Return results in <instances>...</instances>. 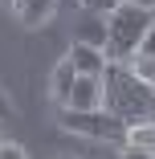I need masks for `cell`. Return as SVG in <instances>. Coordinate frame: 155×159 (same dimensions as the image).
Wrapping results in <instances>:
<instances>
[{
	"label": "cell",
	"instance_id": "cell-1",
	"mask_svg": "<svg viewBox=\"0 0 155 159\" xmlns=\"http://www.w3.org/2000/svg\"><path fill=\"white\" fill-rule=\"evenodd\" d=\"M102 86H106V102L102 110L118 114L127 126H139V122H155V86L135 78V70L127 61H110L106 74H102Z\"/></svg>",
	"mask_w": 155,
	"mask_h": 159
},
{
	"label": "cell",
	"instance_id": "cell-2",
	"mask_svg": "<svg viewBox=\"0 0 155 159\" xmlns=\"http://www.w3.org/2000/svg\"><path fill=\"white\" fill-rule=\"evenodd\" d=\"M106 25H110L106 57H110V61H131V57L139 53L143 37L155 29V12H151V8H143V4H131V0H127L118 12H110V16H106Z\"/></svg>",
	"mask_w": 155,
	"mask_h": 159
},
{
	"label": "cell",
	"instance_id": "cell-3",
	"mask_svg": "<svg viewBox=\"0 0 155 159\" xmlns=\"http://www.w3.org/2000/svg\"><path fill=\"white\" fill-rule=\"evenodd\" d=\"M57 126L70 131V135L94 139V143H127V131H131L110 110H66V106L57 110Z\"/></svg>",
	"mask_w": 155,
	"mask_h": 159
},
{
	"label": "cell",
	"instance_id": "cell-4",
	"mask_svg": "<svg viewBox=\"0 0 155 159\" xmlns=\"http://www.w3.org/2000/svg\"><path fill=\"white\" fill-rule=\"evenodd\" d=\"M66 57H70V66H74L82 78H102L106 66H110L106 49H98V45H82V41H74V45L66 49Z\"/></svg>",
	"mask_w": 155,
	"mask_h": 159
},
{
	"label": "cell",
	"instance_id": "cell-5",
	"mask_svg": "<svg viewBox=\"0 0 155 159\" xmlns=\"http://www.w3.org/2000/svg\"><path fill=\"white\" fill-rule=\"evenodd\" d=\"M102 102H106V86H102V78H78L66 110H102Z\"/></svg>",
	"mask_w": 155,
	"mask_h": 159
},
{
	"label": "cell",
	"instance_id": "cell-6",
	"mask_svg": "<svg viewBox=\"0 0 155 159\" xmlns=\"http://www.w3.org/2000/svg\"><path fill=\"white\" fill-rule=\"evenodd\" d=\"M82 74L70 66V57H61L57 66H53V74H49V94H53V102L57 106H70V94H74V82H78Z\"/></svg>",
	"mask_w": 155,
	"mask_h": 159
},
{
	"label": "cell",
	"instance_id": "cell-7",
	"mask_svg": "<svg viewBox=\"0 0 155 159\" xmlns=\"http://www.w3.org/2000/svg\"><path fill=\"white\" fill-rule=\"evenodd\" d=\"M74 41L106 49V41H110V25H106V16H98V12H86V16L78 20V29H74Z\"/></svg>",
	"mask_w": 155,
	"mask_h": 159
},
{
	"label": "cell",
	"instance_id": "cell-8",
	"mask_svg": "<svg viewBox=\"0 0 155 159\" xmlns=\"http://www.w3.org/2000/svg\"><path fill=\"white\" fill-rule=\"evenodd\" d=\"M53 12H57V0H29V4H21V8H16V16H21V25H25V29L45 25Z\"/></svg>",
	"mask_w": 155,
	"mask_h": 159
},
{
	"label": "cell",
	"instance_id": "cell-9",
	"mask_svg": "<svg viewBox=\"0 0 155 159\" xmlns=\"http://www.w3.org/2000/svg\"><path fill=\"white\" fill-rule=\"evenodd\" d=\"M127 66L135 70V78H143V82H151V86H155V57H143V53H135V57L127 61Z\"/></svg>",
	"mask_w": 155,
	"mask_h": 159
},
{
	"label": "cell",
	"instance_id": "cell-10",
	"mask_svg": "<svg viewBox=\"0 0 155 159\" xmlns=\"http://www.w3.org/2000/svg\"><path fill=\"white\" fill-rule=\"evenodd\" d=\"M127 0H82V8L86 12H98V16H110V12H118Z\"/></svg>",
	"mask_w": 155,
	"mask_h": 159
},
{
	"label": "cell",
	"instance_id": "cell-11",
	"mask_svg": "<svg viewBox=\"0 0 155 159\" xmlns=\"http://www.w3.org/2000/svg\"><path fill=\"white\" fill-rule=\"evenodd\" d=\"M118 159H155L151 147H131V143H122L118 147Z\"/></svg>",
	"mask_w": 155,
	"mask_h": 159
},
{
	"label": "cell",
	"instance_id": "cell-12",
	"mask_svg": "<svg viewBox=\"0 0 155 159\" xmlns=\"http://www.w3.org/2000/svg\"><path fill=\"white\" fill-rule=\"evenodd\" d=\"M0 159H29V155H25V147H21V143L4 139V143H0Z\"/></svg>",
	"mask_w": 155,
	"mask_h": 159
},
{
	"label": "cell",
	"instance_id": "cell-13",
	"mask_svg": "<svg viewBox=\"0 0 155 159\" xmlns=\"http://www.w3.org/2000/svg\"><path fill=\"white\" fill-rule=\"evenodd\" d=\"M139 53H143V57H155V29H151V33L143 37V45H139Z\"/></svg>",
	"mask_w": 155,
	"mask_h": 159
},
{
	"label": "cell",
	"instance_id": "cell-14",
	"mask_svg": "<svg viewBox=\"0 0 155 159\" xmlns=\"http://www.w3.org/2000/svg\"><path fill=\"white\" fill-rule=\"evenodd\" d=\"M8 114H12V102H8V94H4V90H0V122H4Z\"/></svg>",
	"mask_w": 155,
	"mask_h": 159
},
{
	"label": "cell",
	"instance_id": "cell-15",
	"mask_svg": "<svg viewBox=\"0 0 155 159\" xmlns=\"http://www.w3.org/2000/svg\"><path fill=\"white\" fill-rule=\"evenodd\" d=\"M131 4H143V8H151V12H155V0H131Z\"/></svg>",
	"mask_w": 155,
	"mask_h": 159
},
{
	"label": "cell",
	"instance_id": "cell-16",
	"mask_svg": "<svg viewBox=\"0 0 155 159\" xmlns=\"http://www.w3.org/2000/svg\"><path fill=\"white\" fill-rule=\"evenodd\" d=\"M151 147H155V122H151Z\"/></svg>",
	"mask_w": 155,
	"mask_h": 159
},
{
	"label": "cell",
	"instance_id": "cell-17",
	"mask_svg": "<svg viewBox=\"0 0 155 159\" xmlns=\"http://www.w3.org/2000/svg\"><path fill=\"white\" fill-rule=\"evenodd\" d=\"M0 4H12V8H16V0H0Z\"/></svg>",
	"mask_w": 155,
	"mask_h": 159
},
{
	"label": "cell",
	"instance_id": "cell-18",
	"mask_svg": "<svg viewBox=\"0 0 155 159\" xmlns=\"http://www.w3.org/2000/svg\"><path fill=\"white\" fill-rule=\"evenodd\" d=\"M57 159H78V155H57Z\"/></svg>",
	"mask_w": 155,
	"mask_h": 159
},
{
	"label": "cell",
	"instance_id": "cell-19",
	"mask_svg": "<svg viewBox=\"0 0 155 159\" xmlns=\"http://www.w3.org/2000/svg\"><path fill=\"white\" fill-rule=\"evenodd\" d=\"M21 4H29V0H16V8H21Z\"/></svg>",
	"mask_w": 155,
	"mask_h": 159
},
{
	"label": "cell",
	"instance_id": "cell-20",
	"mask_svg": "<svg viewBox=\"0 0 155 159\" xmlns=\"http://www.w3.org/2000/svg\"><path fill=\"white\" fill-rule=\"evenodd\" d=\"M0 143H4V139H0Z\"/></svg>",
	"mask_w": 155,
	"mask_h": 159
}]
</instances>
